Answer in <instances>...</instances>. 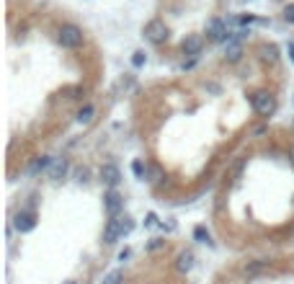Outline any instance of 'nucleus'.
I'll return each instance as SVG.
<instances>
[{"instance_id":"f257e3e1","label":"nucleus","mask_w":294,"mask_h":284,"mask_svg":"<svg viewBox=\"0 0 294 284\" xmlns=\"http://www.w3.org/2000/svg\"><path fill=\"white\" fill-rule=\"evenodd\" d=\"M57 39H60V44L67 47V49H78L83 47V31L73 24H65L60 31H57Z\"/></svg>"},{"instance_id":"f03ea898","label":"nucleus","mask_w":294,"mask_h":284,"mask_svg":"<svg viewBox=\"0 0 294 284\" xmlns=\"http://www.w3.org/2000/svg\"><path fill=\"white\" fill-rule=\"evenodd\" d=\"M251 103H253V108H256L261 117H271V114L276 111V98L271 96L268 91H256L251 96Z\"/></svg>"},{"instance_id":"7ed1b4c3","label":"nucleus","mask_w":294,"mask_h":284,"mask_svg":"<svg viewBox=\"0 0 294 284\" xmlns=\"http://www.w3.org/2000/svg\"><path fill=\"white\" fill-rule=\"evenodd\" d=\"M145 36L152 41V44H163V41H168V26H165V21L152 18L150 24L145 26Z\"/></svg>"},{"instance_id":"20e7f679","label":"nucleus","mask_w":294,"mask_h":284,"mask_svg":"<svg viewBox=\"0 0 294 284\" xmlns=\"http://www.w3.org/2000/svg\"><path fill=\"white\" fill-rule=\"evenodd\" d=\"M207 34H209V39H214V41H232V34L227 31V24H224L222 18H209Z\"/></svg>"},{"instance_id":"39448f33","label":"nucleus","mask_w":294,"mask_h":284,"mask_svg":"<svg viewBox=\"0 0 294 284\" xmlns=\"http://www.w3.org/2000/svg\"><path fill=\"white\" fill-rule=\"evenodd\" d=\"M103 207H106L108 217H119V212H122V207H124V196H122L119 191L111 189V191L103 196Z\"/></svg>"},{"instance_id":"423d86ee","label":"nucleus","mask_w":294,"mask_h":284,"mask_svg":"<svg viewBox=\"0 0 294 284\" xmlns=\"http://www.w3.org/2000/svg\"><path fill=\"white\" fill-rule=\"evenodd\" d=\"M13 228H16L18 233H31V230L36 228V214H34V212H18V214L13 217Z\"/></svg>"},{"instance_id":"0eeeda50","label":"nucleus","mask_w":294,"mask_h":284,"mask_svg":"<svg viewBox=\"0 0 294 284\" xmlns=\"http://www.w3.org/2000/svg\"><path fill=\"white\" fill-rule=\"evenodd\" d=\"M101 181H103V184H108V186H116V184L122 181V171H119L114 163L101 165Z\"/></svg>"},{"instance_id":"6e6552de","label":"nucleus","mask_w":294,"mask_h":284,"mask_svg":"<svg viewBox=\"0 0 294 284\" xmlns=\"http://www.w3.org/2000/svg\"><path fill=\"white\" fill-rule=\"evenodd\" d=\"M65 173H67V160H65V158H52V163H49V168H47V176H49L52 181H60Z\"/></svg>"},{"instance_id":"1a4fd4ad","label":"nucleus","mask_w":294,"mask_h":284,"mask_svg":"<svg viewBox=\"0 0 294 284\" xmlns=\"http://www.w3.org/2000/svg\"><path fill=\"white\" fill-rule=\"evenodd\" d=\"M201 44H204V41H201V36L199 34H191V36H186L184 39V44H181V49H184V54H199L201 52Z\"/></svg>"},{"instance_id":"9d476101","label":"nucleus","mask_w":294,"mask_h":284,"mask_svg":"<svg viewBox=\"0 0 294 284\" xmlns=\"http://www.w3.org/2000/svg\"><path fill=\"white\" fill-rule=\"evenodd\" d=\"M122 235V228H119V217H111L106 230H103V243H116V238Z\"/></svg>"},{"instance_id":"9b49d317","label":"nucleus","mask_w":294,"mask_h":284,"mask_svg":"<svg viewBox=\"0 0 294 284\" xmlns=\"http://www.w3.org/2000/svg\"><path fill=\"white\" fill-rule=\"evenodd\" d=\"M175 269L178 271H191L194 269V253L191 251H184V253H178V258H175Z\"/></svg>"},{"instance_id":"f8f14e48","label":"nucleus","mask_w":294,"mask_h":284,"mask_svg":"<svg viewBox=\"0 0 294 284\" xmlns=\"http://www.w3.org/2000/svg\"><path fill=\"white\" fill-rule=\"evenodd\" d=\"M261 60L268 62V65H274V62L279 60V47H276V44H263V47H261Z\"/></svg>"},{"instance_id":"ddd939ff","label":"nucleus","mask_w":294,"mask_h":284,"mask_svg":"<svg viewBox=\"0 0 294 284\" xmlns=\"http://www.w3.org/2000/svg\"><path fill=\"white\" fill-rule=\"evenodd\" d=\"M240 57H243V47L238 44V41H227V47H224V60L238 62Z\"/></svg>"},{"instance_id":"4468645a","label":"nucleus","mask_w":294,"mask_h":284,"mask_svg":"<svg viewBox=\"0 0 294 284\" xmlns=\"http://www.w3.org/2000/svg\"><path fill=\"white\" fill-rule=\"evenodd\" d=\"M49 163H52V158H47V155H41V158H36L31 165H29V173H39V171H47L49 168Z\"/></svg>"},{"instance_id":"2eb2a0df","label":"nucleus","mask_w":294,"mask_h":284,"mask_svg":"<svg viewBox=\"0 0 294 284\" xmlns=\"http://www.w3.org/2000/svg\"><path fill=\"white\" fill-rule=\"evenodd\" d=\"M93 114H96V108H93V106H83L80 111H78V122H80V124H90Z\"/></svg>"},{"instance_id":"dca6fc26","label":"nucleus","mask_w":294,"mask_h":284,"mask_svg":"<svg viewBox=\"0 0 294 284\" xmlns=\"http://www.w3.org/2000/svg\"><path fill=\"white\" fill-rule=\"evenodd\" d=\"M194 238L199 240V243H207V246H212V238H209V230L207 228H194Z\"/></svg>"},{"instance_id":"f3484780","label":"nucleus","mask_w":294,"mask_h":284,"mask_svg":"<svg viewBox=\"0 0 294 284\" xmlns=\"http://www.w3.org/2000/svg\"><path fill=\"white\" fill-rule=\"evenodd\" d=\"M119 228H122V235H129L134 230V222H132V217H119Z\"/></svg>"},{"instance_id":"a211bd4d","label":"nucleus","mask_w":294,"mask_h":284,"mask_svg":"<svg viewBox=\"0 0 294 284\" xmlns=\"http://www.w3.org/2000/svg\"><path fill=\"white\" fill-rule=\"evenodd\" d=\"M268 266V261H256V264H248L245 266V274H258V271H263Z\"/></svg>"},{"instance_id":"6ab92c4d","label":"nucleus","mask_w":294,"mask_h":284,"mask_svg":"<svg viewBox=\"0 0 294 284\" xmlns=\"http://www.w3.org/2000/svg\"><path fill=\"white\" fill-rule=\"evenodd\" d=\"M103 284H122V271H111V274L103 279Z\"/></svg>"},{"instance_id":"aec40b11","label":"nucleus","mask_w":294,"mask_h":284,"mask_svg":"<svg viewBox=\"0 0 294 284\" xmlns=\"http://www.w3.org/2000/svg\"><path fill=\"white\" fill-rule=\"evenodd\" d=\"M132 65H134V68H142V65H145V52H134Z\"/></svg>"},{"instance_id":"412c9836","label":"nucleus","mask_w":294,"mask_h":284,"mask_svg":"<svg viewBox=\"0 0 294 284\" xmlns=\"http://www.w3.org/2000/svg\"><path fill=\"white\" fill-rule=\"evenodd\" d=\"M284 18L289 21V24H294V3H289V6L284 8Z\"/></svg>"},{"instance_id":"4be33fe9","label":"nucleus","mask_w":294,"mask_h":284,"mask_svg":"<svg viewBox=\"0 0 294 284\" xmlns=\"http://www.w3.org/2000/svg\"><path fill=\"white\" fill-rule=\"evenodd\" d=\"M163 246H165V240H160V238H155V240H150V246H147V248H150V251H160Z\"/></svg>"},{"instance_id":"5701e85b","label":"nucleus","mask_w":294,"mask_h":284,"mask_svg":"<svg viewBox=\"0 0 294 284\" xmlns=\"http://www.w3.org/2000/svg\"><path fill=\"white\" fill-rule=\"evenodd\" d=\"M75 176H78L80 184H85V181H88V168H78V171H75Z\"/></svg>"},{"instance_id":"b1692460","label":"nucleus","mask_w":294,"mask_h":284,"mask_svg":"<svg viewBox=\"0 0 294 284\" xmlns=\"http://www.w3.org/2000/svg\"><path fill=\"white\" fill-rule=\"evenodd\" d=\"M132 171H134V173H137V176H140V179L145 176V165H142L140 160H137V163H134V165H132Z\"/></svg>"},{"instance_id":"393cba45","label":"nucleus","mask_w":294,"mask_h":284,"mask_svg":"<svg viewBox=\"0 0 294 284\" xmlns=\"http://www.w3.org/2000/svg\"><path fill=\"white\" fill-rule=\"evenodd\" d=\"M155 220H157V217H155V214H147V220H145V225L150 228V225H155Z\"/></svg>"},{"instance_id":"a878e982","label":"nucleus","mask_w":294,"mask_h":284,"mask_svg":"<svg viewBox=\"0 0 294 284\" xmlns=\"http://www.w3.org/2000/svg\"><path fill=\"white\" fill-rule=\"evenodd\" d=\"M289 163H291V165H294V145H291V147H289Z\"/></svg>"},{"instance_id":"bb28decb","label":"nucleus","mask_w":294,"mask_h":284,"mask_svg":"<svg viewBox=\"0 0 294 284\" xmlns=\"http://www.w3.org/2000/svg\"><path fill=\"white\" fill-rule=\"evenodd\" d=\"M289 52H291V62H294V41H291V44H289Z\"/></svg>"},{"instance_id":"cd10ccee","label":"nucleus","mask_w":294,"mask_h":284,"mask_svg":"<svg viewBox=\"0 0 294 284\" xmlns=\"http://www.w3.org/2000/svg\"><path fill=\"white\" fill-rule=\"evenodd\" d=\"M65 284H75V281H65Z\"/></svg>"}]
</instances>
